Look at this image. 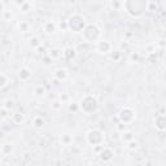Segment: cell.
<instances>
[{
  "label": "cell",
  "instance_id": "cell-1",
  "mask_svg": "<svg viewBox=\"0 0 166 166\" xmlns=\"http://www.w3.org/2000/svg\"><path fill=\"white\" fill-rule=\"evenodd\" d=\"M122 6L130 17L140 18L148 11L149 2H147V0H125V2H122Z\"/></svg>",
  "mask_w": 166,
  "mask_h": 166
},
{
  "label": "cell",
  "instance_id": "cell-2",
  "mask_svg": "<svg viewBox=\"0 0 166 166\" xmlns=\"http://www.w3.org/2000/svg\"><path fill=\"white\" fill-rule=\"evenodd\" d=\"M79 109L84 112L86 114H94L99 110V101L95 96L86 95L81 101H79Z\"/></svg>",
  "mask_w": 166,
  "mask_h": 166
},
{
  "label": "cell",
  "instance_id": "cell-3",
  "mask_svg": "<svg viewBox=\"0 0 166 166\" xmlns=\"http://www.w3.org/2000/svg\"><path fill=\"white\" fill-rule=\"evenodd\" d=\"M66 23H68V30H70L71 32H82L84 26L87 25L86 18L82 15H79V13H73L66 19Z\"/></svg>",
  "mask_w": 166,
  "mask_h": 166
},
{
  "label": "cell",
  "instance_id": "cell-4",
  "mask_svg": "<svg viewBox=\"0 0 166 166\" xmlns=\"http://www.w3.org/2000/svg\"><path fill=\"white\" fill-rule=\"evenodd\" d=\"M100 34H101L100 28L96 23H87L84 26V29L82 30V38L87 43L97 42V39L100 38Z\"/></svg>",
  "mask_w": 166,
  "mask_h": 166
},
{
  "label": "cell",
  "instance_id": "cell-5",
  "mask_svg": "<svg viewBox=\"0 0 166 166\" xmlns=\"http://www.w3.org/2000/svg\"><path fill=\"white\" fill-rule=\"evenodd\" d=\"M104 132L101 130L99 129H91L87 135H86V140H87V143L90 145H92V147H97V145H101L104 143Z\"/></svg>",
  "mask_w": 166,
  "mask_h": 166
},
{
  "label": "cell",
  "instance_id": "cell-6",
  "mask_svg": "<svg viewBox=\"0 0 166 166\" xmlns=\"http://www.w3.org/2000/svg\"><path fill=\"white\" fill-rule=\"evenodd\" d=\"M118 119L122 125H129L132 123L135 119V110L130 107H123L121 110L118 112Z\"/></svg>",
  "mask_w": 166,
  "mask_h": 166
},
{
  "label": "cell",
  "instance_id": "cell-7",
  "mask_svg": "<svg viewBox=\"0 0 166 166\" xmlns=\"http://www.w3.org/2000/svg\"><path fill=\"white\" fill-rule=\"evenodd\" d=\"M99 158H100L103 162H109L114 158V151L109 147H104V148H101L100 153H99Z\"/></svg>",
  "mask_w": 166,
  "mask_h": 166
},
{
  "label": "cell",
  "instance_id": "cell-8",
  "mask_svg": "<svg viewBox=\"0 0 166 166\" xmlns=\"http://www.w3.org/2000/svg\"><path fill=\"white\" fill-rule=\"evenodd\" d=\"M96 51L100 52V53H110V52L113 51V47H112L109 40L103 39V40H99L96 43Z\"/></svg>",
  "mask_w": 166,
  "mask_h": 166
},
{
  "label": "cell",
  "instance_id": "cell-9",
  "mask_svg": "<svg viewBox=\"0 0 166 166\" xmlns=\"http://www.w3.org/2000/svg\"><path fill=\"white\" fill-rule=\"evenodd\" d=\"M155 126L158 131H164L166 127V119H165V114H158L155 117Z\"/></svg>",
  "mask_w": 166,
  "mask_h": 166
},
{
  "label": "cell",
  "instance_id": "cell-10",
  "mask_svg": "<svg viewBox=\"0 0 166 166\" xmlns=\"http://www.w3.org/2000/svg\"><path fill=\"white\" fill-rule=\"evenodd\" d=\"M56 29H57V25L53 21H51V19L43 23V30L45 34H53V32H56Z\"/></svg>",
  "mask_w": 166,
  "mask_h": 166
},
{
  "label": "cell",
  "instance_id": "cell-11",
  "mask_svg": "<svg viewBox=\"0 0 166 166\" xmlns=\"http://www.w3.org/2000/svg\"><path fill=\"white\" fill-rule=\"evenodd\" d=\"M31 74H32L31 70L29 68H26V66H23V68H21L19 71H18V78L21 79V81L26 82V81H29V79L31 78Z\"/></svg>",
  "mask_w": 166,
  "mask_h": 166
},
{
  "label": "cell",
  "instance_id": "cell-12",
  "mask_svg": "<svg viewBox=\"0 0 166 166\" xmlns=\"http://www.w3.org/2000/svg\"><path fill=\"white\" fill-rule=\"evenodd\" d=\"M68 77H69V73H68V70L64 69V68H60V69H57L55 71V78L57 79V81H60V82L66 81Z\"/></svg>",
  "mask_w": 166,
  "mask_h": 166
},
{
  "label": "cell",
  "instance_id": "cell-13",
  "mask_svg": "<svg viewBox=\"0 0 166 166\" xmlns=\"http://www.w3.org/2000/svg\"><path fill=\"white\" fill-rule=\"evenodd\" d=\"M62 55L65 56L66 60H74L77 57V49L74 47H66L62 51Z\"/></svg>",
  "mask_w": 166,
  "mask_h": 166
},
{
  "label": "cell",
  "instance_id": "cell-14",
  "mask_svg": "<svg viewBox=\"0 0 166 166\" xmlns=\"http://www.w3.org/2000/svg\"><path fill=\"white\" fill-rule=\"evenodd\" d=\"M47 56L53 61V60H58L62 56V49L60 48H51L49 51H47Z\"/></svg>",
  "mask_w": 166,
  "mask_h": 166
},
{
  "label": "cell",
  "instance_id": "cell-15",
  "mask_svg": "<svg viewBox=\"0 0 166 166\" xmlns=\"http://www.w3.org/2000/svg\"><path fill=\"white\" fill-rule=\"evenodd\" d=\"M25 119H26V117L21 112H16L12 114V122L15 125H22L25 122Z\"/></svg>",
  "mask_w": 166,
  "mask_h": 166
},
{
  "label": "cell",
  "instance_id": "cell-16",
  "mask_svg": "<svg viewBox=\"0 0 166 166\" xmlns=\"http://www.w3.org/2000/svg\"><path fill=\"white\" fill-rule=\"evenodd\" d=\"M31 125H32V127H35V129H42L45 125V119L42 116H35L34 118H32Z\"/></svg>",
  "mask_w": 166,
  "mask_h": 166
},
{
  "label": "cell",
  "instance_id": "cell-17",
  "mask_svg": "<svg viewBox=\"0 0 166 166\" xmlns=\"http://www.w3.org/2000/svg\"><path fill=\"white\" fill-rule=\"evenodd\" d=\"M121 139L125 142V143H129V142H131V140H134L135 139V132L134 131H130V130H127V131H122V134H121Z\"/></svg>",
  "mask_w": 166,
  "mask_h": 166
},
{
  "label": "cell",
  "instance_id": "cell-18",
  "mask_svg": "<svg viewBox=\"0 0 166 166\" xmlns=\"http://www.w3.org/2000/svg\"><path fill=\"white\" fill-rule=\"evenodd\" d=\"M45 94H47V91H45L44 86L38 84V86H35V87H34V95H35V97L42 99V97L45 96Z\"/></svg>",
  "mask_w": 166,
  "mask_h": 166
},
{
  "label": "cell",
  "instance_id": "cell-19",
  "mask_svg": "<svg viewBox=\"0 0 166 166\" xmlns=\"http://www.w3.org/2000/svg\"><path fill=\"white\" fill-rule=\"evenodd\" d=\"M17 26H18V30L21 32H29L30 28H31V25H30V22L28 21V19H22V21H19Z\"/></svg>",
  "mask_w": 166,
  "mask_h": 166
},
{
  "label": "cell",
  "instance_id": "cell-20",
  "mask_svg": "<svg viewBox=\"0 0 166 166\" xmlns=\"http://www.w3.org/2000/svg\"><path fill=\"white\" fill-rule=\"evenodd\" d=\"M12 151H13V145L12 144H8V143H5V144H3L2 147H0V152H2L4 156L11 155Z\"/></svg>",
  "mask_w": 166,
  "mask_h": 166
},
{
  "label": "cell",
  "instance_id": "cell-21",
  "mask_svg": "<svg viewBox=\"0 0 166 166\" xmlns=\"http://www.w3.org/2000/svg\"><path fill=\"white\" fill-rule=\"evenodd\" d=\"M60 142H61L62 145H71L73 138H71V135H69V134H64V135L60 136Z\"/></svg>",
  "mask_w": 166,
  "mask_h": 166
},
{
  "label": "cell",
  "instance_id": "cell-22",
  "mask_svg": "<svg viewBox=\"0 0 166 166\" xmlns=\"http://www.w3.org/2000/svg\"><path fill=\"white\" fill-rule=\"evenodd\" d=\"M3 108L6 109L8 112H11L13 108H15V100H12V99H6L3 104Z\"/></svg>",
  "mask_w": 166,
  "mask_h": 166
},
{
  "label": "cell",
  "instance_id": "cell-23",
  "mask_svg": "<svg viewBox=\"0 0 166 166\" xmlns=\"http://www.w3.org/2000/svg\"><path fill=\"white\" fill-rule=\"evenodd\" d=\"M109 57H110V60H113L114 62H117V61H119V60H121L122 53H121L119 51H112L110 53H109Z\"/></svg>",
  "mask_w": 166,
  "mask_h": 166
},
{
  "label": "cell",
  "instance_id": "cell-24",
  "mask_svg": "<svg viewBox=\"0 0 166 166\" xmlns=\"http://www.w3.org/2000/svg\"><path fill=\"white\" fill-rule=\"evenodd\" d=\"M31 11V3L30 2H23L22 5H19V12L21 13H28Z\"/></svg>",
  "mask_w": 166,
  "mask_h": 166
},
{
  "label": "cell",
  "instance_id": "cell-25",
  "mask_svg": "<svg viewBox=\"0 0 166 166\" xmlns=\"http://www.w3.org/2000/svg\"><path fill=\"white\" fill-rule=\"evenodd\" d=\"M126 144H127L126 147H127L129 151H136L139 148V143L135 140V139L134 140H131V142H129V143H126Z\"/></svg>",
  "mask_w": 166,
  "mask_h": 166
},
{
  "label": "cell",
  "instance_id": "cell-26",
  "mask_svg": "<svg viewBox=\"0 0 166 166\" xmlns=\"http://www.w3.org/2000/svg\"><path fill=\"white\" fill-rule=\"evenodd\" d=\"M8 82H9L8 77H6V75L4 74V73H0V88L5 87V86L8 84Z\"/></svg>",
  "mask_w": 166,
  "mask_h": 166
},
{
  "label": "cell",
  "instance_id": "cell-27",
  "mask_svg": "<svg viewBox=\"0 0 166 166\" xmlns=\"http://www.w3.org/2000/svg\"><path fill=\"white\" fill-rule=\"evenodd\" d=\"M40 44H42V42H40V39H39L38 36H32L30 39V45H31L32 48H38Z\"/></svg>",
  "mask_w": 166,
  "mask_h": 166
},
{
  "label": "cell",
  "instance_id": "cell-28",
  "mask_svg": "<svg viewBox=\"0 0 166 166\" xmlns=\"http://www.w3.org/2000/svg\"><path fill=\"white\" fill-rule=\"evenodd\" d=\"M51 108L53 109V110H60L62 108V103L60 101V100H53L51 103Z\"/></svg>",
  "mask_w": 166,
  "mask_h": 166
},
{
  "label": "cell",
  "instance_id": "cell-29",
  "mask_svg": "<svg viewBox=\"0 0 166 166\" xmlns=\"http://www.w3.org/2000/svg\"><path fill=\"white\" fill-rule=\"evenodd\" d=\"M13 18V13H12V11H4L3 12V19L4 21H11V19Z\"/></svg>",
  "mask_w": 166,
  "mask_h": 166
},
{
  "label": "cell",
  "instance_id": "cell-30",
  "mask_svg": "<svg viewBox=\"0 0 166 166\" xmlns=\"http://www.w3.org/2000/svg\"><path fill=\"white\" fill-rule=\"evenodd\" d=\"M139 60H140V55H139L138 52H131L130 53V61L131 62H139Z\"/></svg>",
  "mask_w": 166,
  "mask_h": 166
},
{
  "label": "cell",
  "instance_id": "cell-31",
  "mask_svg": "<svg viewBox=\"0 0 166 166\" xmlns=\"http://www.w3.org/2000/svg\"><path fill=\"white\" fill-rule=\"evenodd\" d=\"M109 5H110V8L112 9H114V11H118L119 8H122V2H110L109 3Z\"/></svg>",
  "mask_w": 166,
  "mask_h": 166
},
{
  "label": "cell",
  "instance_id": "cell-32",
  "mask_svg": "<svg viewBox=\"0 0 166 166\" xmlns=\"http://www.w3.org/2000/svg\"><path fill=\"white\" fill-rule=\"evenodd\" d=\"M36 52H38L39 55H43V56L47 55V49H45V47H44V45H42V44L36 48Z\"/></svg>",
  "mask_w": 166,
  "mask_h": 166
},
{
  "label": "cell",
  "instance_id": "cell-33",
  "mask_svg": "<svg viewBox=\"0 0 166 166\" xmlns=\"http://www.w3.org/2000/svg\"><path fill=\"white\" fill-rule=\"evenodd\" d=\"M58 100L61 101L62 104L68 103V101H69V95H68V94H61V95H60V97H58Z\"/></svg>",
  "mask_w": 166,
  "mask_h": 166
},
{
  "label": "cell",
  "instance_id": "cell-34",
  "mask_svg": "<svg viewBox=\"0 0 166 166\" xmlns=\"http://www.w3.org/2000/svg\"><path fill=\"white\" fill-rule=\"evenodd\" d=\"M68 108H69L70 112H78V110H79V105L75 104V103H73V104H69Z\"/></svg>",
  "mask_w": 166,
  "mask_h": 166
},
{
  "label": "cell",
  "instance_id": "cell-35",
  "mask_svg": "<svg viewBox=\"0 0 166 166\" xmlns=\"http://www.w3.org/2000/svg\"><path fill=\"white\" fill-rule=\"evenodd\" d=\"M58 28H60V30L65 31V30H68V23H66V21H61L58 23Z\"/></svg>",
  "mask_w": 166,
  "mask_h": 166
},
{
  "label": "cell",
  "instance_id": "cell-36",
  "mask_svg": "<svg viewBox=\"0 0 166 166\" xmlns=\"http://www.w3.org/2000/svg\"><path fill=\"white\" fill-rule=\"evenodd\" d=\"M8 116H9V112H8V110L4 109V108L0 109V117H2V118H6Z\"/></svg>",
  "mask_w": 166,
  "mask_h": 166
},
{
  "label": "cell",
  "instance_id": "cell-37",
  "mask_svg": "<svg viewBox=\"0 0 166 166\" xmlns=\"http://www.w3.org/2000/svg\"><path fill=\"white\" fill-rule=\"evenodd\" d=\"M42 61H43L45 65H48V64H51V62H52V60H51L47 55H45V56H43V57H42Z\"/></svg>",
  "mask_w": 166,
  "mask_h": 166
},
{
  "label": "cell",
  "instance_id": "cell-38",
  "mask_svg": "<svg viewBox=\"0 0 166 166\" xmlns=\"http://www.w3.org/2000/svg\"><path fill=\"white\" fill-rule=\"evenodd\" d=\"M4 11H5V4H4L3 2H0V12L3 13Z\"/></svg>",
  "mask_w": 166,
  "mask_h": 166
},
{
  "label": "cell",
  "instance_id": "cell-39",
  "mask_svg": "<svg viewBox=\"0 0 166 166\" xmlns=\"http://www.w3.org/2000/svg\"><path fill=\"white\" fill-rule=\"evenodd\" d=\"M118 130H121V131H125V127H123V125H122L121 122L118 123Z\"/></svg>",
  "mask_w": 166,
  "mask_h": 166
},
{
  "label": "cell",
  "instance_id": "cell-40",
  "mask_svg": "<svg viewBox=\"0 0 166 166\" xmlns=\"http://www.w3.org/2000/svg\"><path fill=\"white\" fill-rule=\"evenodd\" d=\"M88 166H99V164H96V162H91Z\"/></svg>",
  "mask_w": 166,
  "mask_h": 166
},
{
  "label": "cell",
  "instance_id": "cell-41",
  "mask_svg": "<svg viewBox=\"0 0 166 166\" xmlns=\"http://www.w3.org/2000/svg\"><path fill=\"white\" fill-rule=\"evenodd\" d=\"M2 123H3V118L0 117V126H2Z\"/></svg>",
  "mask_w": 166,
  "mask_h": 166
}]
</instances>
